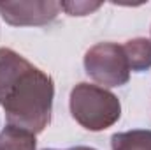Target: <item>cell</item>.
<instances>
[{
    "label": "cell",
    "mask_w": 151,
    "mask_h": 150,
    "mask_svg": "<svg viewBox=\"0 0 151 150\" xmlns=\"http://www.w3.org/2000/svg\"><path fill=\"white\" fill-rule=\"evenodd\" d=\"M55 85L19 53L0 48V104L7 125L39 134L49 124Z\"/></svg>",
    "instance_id": "cell-1"
},
{
    "label": "cell",
    "mask_w": 151,
    "mask_h": 150,
    "mask_svg": "<svg viewBox=\"0 0 151 150\" xmlns=\"http://www.w3.org/2000/svg\"><path fill=\"white\" fill-rule=\"evenodd\" d=\"M70 113L84 129L97 133L118 122L121 104L109 90L90 83H79L70 92Z\"/></svg>",
    "instance_id": "cell-2"
},
{
    "label": "cell",
    "mask_w": 151,
    "mask_h": 150,
    "mask_svg": "<svg viewBox=\"0 0 151 150\" xmlns=\"http://www.w3.org/2000/svg\"><path fill=\"white\" fill-rule=\"evenodd\" d=\"M84 69L91 79L104 87H121L130 79V66L123 46L99 42L84 55Z\"/></svg>",
    "instance_id": "cell-3"
},
{
    "label": "cell",
    "mask_w": 151,
    "mask_h": 150,
    "mask_svg": "<svg viewBox=\"0 0 151 150\" xmlns=\"http://www.w3.org/2000/svg\"><path fill=\"white\" fill-rule=\"evenodd\" d=\"M58 2H0V16L14 27H34L53 21L60 11Z\"/></svg>",
    "instance_id": "cell-4"
},
{
    "label": "cell",
    "mask_w": 151,
    "mask_h": 150,
    "mask_svg": "<svg viewBox=\"0 0 151 150\" xmlns=\"http://www.w3.org/2000/svg\"><path fill=\"white\" fill-rule=\"evenodd\" d=\"M130 71L141 73L151 67V41L150 39H132L123 44Z\"/></svg>",
    "instance_id": "cell-5"
},
{
    "label": "cell",
    "mask_w": 151,
    "mask_h": 150,
    "mask_svg": "<svg viewBox=\"0 0 151 150\" xmlns=\"http://www.w3.org/2000/svg\"><path fill=\"white\" fill-rule=\"evenodd\" d=\"M113 150H151V131L135 129L118 133L111 138Z\"/></svg>",
    "instance_id": "cell-6"
},
{
    "label": "cell",
    "mask_w": 151,
    "mask_h": 150,
    "mask_svg": "<svg viewBox=\"0 0 151 150\" xmlns=\"http://www.w3.org/2000/svg\"><path fill=\"white\" fill-rule=\"evenodd\" d=\"M0 150H35V134L7 125L0 133Z\"/></svg>",
    "instance_id": "cell-7"
},
{
    "label": "cell",
    "mask_w": 151,
    "mask_h": 150,
    "mask_svg": "<svg viewBox=\"0 0 151 150\" xmlns=\"http://www.w3.org/2000/svg\"><path fill=\"white\" fill-rule=\"evenodd\" d=\"M102 4L100 2H62L60 7L65 9L70 16H86L97 11Z\"/></svg>",
    "instance_id": "cell-8"
},
{
    "label": "cell",
    "mask_w": 151,
    "mask_h": 150,
    "mask_svg": "<svg viewBox=\"0 0 151 150\" xmlns=\"http://www.w3.org/2000/svg\"><path fill=\"white\" fill-rule=\"evenodd\" d=\"M69 150H95V149H88V147H76V149H69Z\"/></svg>",
    "instance_id": "cell-9"
}]
</instances>
